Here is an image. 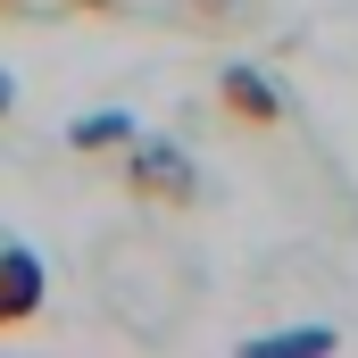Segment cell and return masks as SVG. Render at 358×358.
<instances>
[{
    "label": "cell",
    "mask_w": 358,
    "mask_h": 358,
    "mask_svg": "<svg viewBox=\"0 0 358 358\" xmlns=\"http://www.w3.org/2000/svg\"><path fill=\"white\" fill-rule=\"evenodd\" d=\"M67 8H84V17H108V8H125V0H67Z\"/></svg>",
    "instance_id": "cell-5"
},
{
    "label": "cell",
    "mask_w": 358,
    "mask_h": 358,
    "mask_svg": "<svg viewBox=\"0 0 358 358\" xmlns=\"http://www.w3.org/2000/svg\"><path fill=\"white\" fill-rule=\"evenodd\" d=\"M217 108H225L242 134H275V125H283V84L259 76V67H225V76H217Z\"/></svg>",
    "instance_id": "cell-2"
},
{
    "label": "cell",
    "mask_w": 358,
    "mask_h": 358,
    "mask_svg": "<svg viewBox=\"0 0 358 358\" xmlns=\"http://www.w3.org/2000/svg\"><path fill=\"white\" fill-rule=\"evenodd\" d=\"M8 108H17V84H8V76H0V117H8Z\"/></svg>",
    "instance_id": "cell-6"
},
{
    "label": "cell",
    "mask_w": 358,
    "mask_h": 358,
    "mask_svg": "<svg viewBox=\"0 0 358 358\" xmlns=\"http://www.w3.org/2000/svg\"><path fill=\"white\" fill-rule=\"evenodd\" d=\"M76 150H134L142 134H134V117L125 108H100V117H76V134H67Z\"/></svg>",
    "instance_id": "cell-4"
},
{
    "label": "cell",
    "mask_w": 358,
    "mask_h": 358,
    "mask_svg": "<svg viewBox=\"0 0 358 358\" xmlns=\"http://www.w3.org/2000/svg\"><path fill=\"white\" fill-rule=\"evenodd\" d=\"M0 8H17V0H0Z\"/></svg>",
    "instance_id": "cell-7"
},
{
    "label": "cell",
    "mask_w": 358,
    "mask_h": 358,
    "mask_svg": "<svg viewBox=\"0 0 358 358\" xmlns=\"http://www.w3.org/2000/svg\"><path fill=\"white\" fill-rule=\"evenodd\" d=\"M125 192L150 200V208H192V200H200V176H192V159H183L176 142H134V159H125Z\"/></svg>",
    "instance_id": "cell-1"
},
{
    "label": "cell",
    "mask_w": 358,
    "mask_h": 358,
    "mask_svg": "<svg viewBox=\"0 0 358 358\" xmlns=\"http://www.w3.org/2000/svg\"><path fill=\"white\" fill-rule=\"evenodd\" d=\"M42 317V259L34 250H0V334H17V325H34Z\"/></svg>",
    "instance_id": "cell-3"
}]
</instances>
